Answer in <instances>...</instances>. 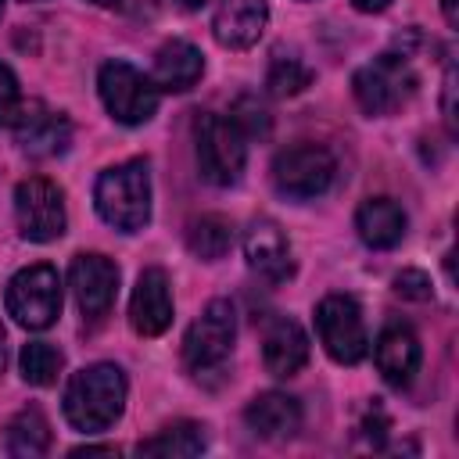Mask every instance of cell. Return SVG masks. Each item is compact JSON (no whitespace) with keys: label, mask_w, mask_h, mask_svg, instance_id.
<instances>
[{"label":"cell","mask_w":459,"mask_h":459,"mask_svg":"<svg viewBox=\"0 0 459 459\" xmlns=\"http://www.w3.org/2000/svg\"><path fill=\"white\" fill-rule=\"evenodd\" d=\"M126 405V377L111 362L79 369L65 387V416L75 430H108Z\"/></svg>","instance_id":"cell-1"},{"label":"cell","mask_w":459,"mask_h":459,"mask_svg":"<svg viewBox=\"0 0 459 459\" xmlns=\"http://www.w3.org/2000/svg\"><path fill=\"white\" fill-rule=\"evenodd\" d=\"M97 212L108 226L122 233H136L151 219V172L147 161H122L108 172H100L93 190Z\"/></svg>","instance_id":"cell-2"},{"label":"cell","mask_w":459,"mask_h":459,"mask_svg":"<svg viewBox=\"0 0 459 459\" xmlns=\"http://www.w3.org/2000/svg\"><path fill=\"white\" fill-rule=\"evenodd\" d=\"M197 136V165L201 176L215 186H230L240 179L247 161V136L222 115H201L194 126Z\"/></svg>","instance_id":"cell-3"},{"label":"cell","mask_w":459,"mask_h":459,"mask_svg":"<svg viewBox=\"0 0 459 459\" xmlns=\"http://www.w3.org/2000/svg\"><path fill=\"white\" fill-rule=\"evenodd\" d=\"M7 312L25 330H47L61 312L57 269L47 265V262L18 269L7 283Z\"/></svg>","instance_id":"cell-4"},{"label":"cell","mask_w":459,"mask_h":459,"mask_svg":"<svg viewBox=\"0 0 459 459\" xmlns=\"http://www.w3.org/2000/svg\"><path fill=\"white\" fill-rule=\"evenodd\" d=\"M104 108L122 126H143L158 108V86L129 61H108L97 75Z\"/></svg>","instance_id":"cell-5"},{"label":"cell","mask_w":459,"mask_h":459,"mask_svg":"<svg viewBox=\"0 0 459 459\" xmlns=\"http://www.w3.org/2000/svg\"><path fill=\"white\" fill-rule=\"evenodd\" d=\"M355 100L362 104V111L369 115H391L398 111L412 93H416V72L409 65V57L402 54H384L373 65L359 68L355 79Z\"/></svg>","instance_id":"cell-6"},{"label":"cell","mask_w":459,"mask_h":459,"mask_svg":"<svg viewBox=\"0 0 459 459\" xmlns=\"http://www.w3.org/2000/svg\"><path fill=\"white\" fill-rule=\"evenodd\" d=\"M333 176H337V161L319 143L287 147L273 161V183H276V190L283 197H294V201H308V197L326 194L330 183H333Z\"/></svg>","instance_id":"cell-7"},{"label":"cell","mask_w":459,"mask_h":459,"mask_svg":"<svg viewBox=\"0 0 459 459\" xmlns=\"http://www.w3.org/2000/svg\"><path fill=\"white\" fill-rule=\"evenodd\" d=\"M233 333H237V319H233V305L230 301H212L186 330L183 337V362L190 373H208L215 366H222L233 351Z\"/></svg>","instance_id":"cell-8"},{"label":"cell","mask_w":459,"mask_h":459,"mask_svg":"<svg viewBox=\"0 0 459 459\" xmlns=\"http://www.w3.org/2000/svg\"><path fill=\"white\" fill-rule=\"evenodd\" d=\"M14 215H18V230L25 240L47 244L57 240L65 233V194L57 183L32 176L22 179L14 190Z\"/></svg>","instance_id":"cell-9"},{"label":"cell","mask_w":459,"mask_h":459,"mask_svg":"<svg viewBox=\"0 0 459 459\" xmlns=\"http://www.w3.org/2000/svg\"><path fill=\"white\" fill-rule=\"evenodd\" d=\"M316 330L319 341L326 348V355L333 362L355 366L366 355V326H362V312L348 294H330L319 301L316 308Z\"/></svg>","instance_id":"cell-10"},{"label":"cell","mask_w":459,"mask_h":459,"mask_svg":"<svg viewBox=\"0 0 459 459\" xmlns=\"http://www.w3.org/2000/svg\"><path fill=\"white\" fill-rule=\"evenodd\" d=\"M68 283H72V294H75L82 316L86 319H100L115 301L118 269L104 255H75L72 269H68Z\"/></svg>","instance_id":"cell-11"},{"label":"cell","mask_w":459,"mask_h":459,"mask_svg":"<svg viewBox=\"0 0 459 459\" xmlns=\"http://www.w3.org/2000/svg\"><path fill=\"white\" fill-rule=\"evenodd\" d=\"M14 136L22 143L25 154L32 158H50V154H61L72 140V126L65 115L43 108L39 100L25 104L22 111H14Z\"/></svg>","instance_id":"cell-12"},{"label":"cell","mask_w":459,"mask_h":459,"mask_svg":"<svg viewBox=\"0 0 459 459\" xmlns=\"http://www.w3.org/2000/svg\"><path fill=\"white\" fill-rule=\"evenodd\" d=\"M129 323L140 337H158L172 323V294H169V276L165 269L151 265L136 276V290L129 301Z\"/></svg>","instance_id":"cell-13"},{"label":"cell","mask_w":459,"mask_h":459,"mask_svg":"<svg viewBox=\"0 0 459 459\" xmlns=\"http://www.w3.org/2000/svg\"><path fill=\"white\" fill-rule=\"evenodd\" d=\"M244 255H247V265L269 280V283H280L290 276L294 262H290V244L283 237V230L273 222V219H255L244 233Z\"/></svg>","instance_id":"cell-14"},{"label":"cell","mask_w":459,"mask_h":459,"mask_svg":"<svg viewBox=\"0 0 459 459\" xmlns=\"http://www.w3.org/2000/svg\"><path fill=\"white\" fill-rule=\"evenodd\" d=\"M265 0H219L212 32L230 50H247L265 29Z\"/></svg>","instance_id":"cell-15"},{"label":"cell","mask_w":459,"mask_h":459,"mask_svg":"<svg viewBox=\"0 0 459 459\" xmlns=\"http://www.w3.org/2000/svg\"><path fill=\"white\" fill-rule=\"evenodd\" d=\"M377 369L384 373V380L391 387H405L412 380V373L420 369V341L409 326L391 323L380 330L377 337Z\"/></svg>","instance_id":"cell-16"},{"label":"cell","mask_w":459,"mask_h":459,"mask_svg":"<svg viewBox=\"0 0 459 459\" xmlns=\"http://www.w3.org/2000/svg\"><path fill=\"white\" fill-rule=\"evenodd\" d=\"M262 359L273 377H294L308 362V337L294 319H273L262 337Z\"/></svg>","instance_id":"cell-17"},{"label":"cell","mask_w":459,"mask_h":459,"mask_svg":"<svg viewBox=\"0 0 459 459\" xmlns=\"http://www.w3.org/2000/svg\"><path fill=\"white\" fill-rule=\"evenodd\" d=\"M204 72V61H201V50L186 39H169L161 43L158 57H154V75L151 82L158 90H190Z\"/></svg>","instance_id":"cell-18"},{"label":"cell","mask_w":459,"mask_h":459,"mask_svg":"<svg viewBox=\"0 0 459 459\" xmlns=\"http://www.w3.org/2000/svg\"><path fill=\"white\" fill-rule=\"evenodd\" d=\"M355 230L369 247H394L405 237V212L398 201L391 197H369L359 204L355 215Z\"/></svg>","instance_id":"cell-19"},{"label":"cell","mask_w":459,"mask_h":459,"mask_svg":"<svg viewBox=\"0 0 459 459\" xmlns=\"http://www.w3.org/2000/svg\"><path fill=\"white\" fill-rule=\"evenodd\" d=\"M247 427L258 434V437H290L298 427H301V405L290 398V394H280V391H265L258 394L247 412H244Z\"/></svg>","instance_id":"cell-20"},{"label":"cell","mask_w":459,"mask_h":459,"mask_svg":"<svg viewBox=\"0 0 459 459\" xmlns=\"http://www.w3.org/2000/svg\"><path fill=\"white\" fill-rule=\"evenodd\" d=\"M4 445H7V452H11L14 459H36V455H43V452L50 448V423H47V416H43L36 405L22 409V412L7 423Z\"/></svg>","instance_id":"cell-21"},{"label":"cell","mask_w":459,"mask_h":459,"mask_svg":"<svg viewBox=\"0 0 459 459\" xmlns=\"http://www.w3.org/2000/svg\"><path fill=\"white\" fill-rule=\"evenodd\" d=\"M204 448V430L190 420L169 423L165 430H158L151 441L140 445V455H165V459H190Z\"/></svg>","instance_id":"cell-22"},{"label":"cell","mask_w":459,"mask_h":459,"mask_svg":"<svg viewBox=\"0 0 459 459\" xmlns=\"http://www.w3.org/2000/svg\"><path fill=\"white\" fill-rule=\"evenodd\" d=\"M186 244H190V251H194L197 258L215 262V258H222V255L230 251V244H233V226H230V219H222V215H201V219L190 222Z\"/></svg>","instance_id":"cell-23"},{"label":"cell","mask_w":459,"mask_h":459,"mask_svg":"<svg viewBox=\"0 0 459 459\" xmlns=\"http://www.w3.org/2000/svg\"><path fill=\"white\" fill-rule=\"evenodd\" d=\"M22 377L29 380V384H36V387H50L54 380H57V373H61V366H65V355L54 348V344H47V341H29L25 348H22Z\"/></svg>","instance_id":"cell-24"},{"label":"cell","mask_w":459,"mask_h":459,"mask_svg":"<svg viewBox=\"0 0 459 459\" xmlns=\"http://www.w3.org/2000/svg\"><path fill=\"white\" fill-rule=\"evenodd\" d=\"M308 82H312V68H308L301 57H294V54H276V57L269 61L265 86H269L276 97H294V93H301Z\"/></svg>","instance_id":"cell-25"},{"label":"cell","mask_w":459,"mask_h":459,"mask_svg":"<svg viewBox=\"0 0 459 459\" xmlns=\"http://www.w3.org/2000/svg\"><path fill=\"white\" fill-rule=\"evenodd\" d=\"M230 118H233V126H237L244 136H265L269 126H273V118H269V111H265V104H262L258 97H240V100L233 104Z\"/></svg>","instance_id":"cell-26"},{"label":"cell","mask_w":459,"mask_h":459,"mask_svg":"<svg viewBox=\"0 0 459 459\" xmlns=\"http://www.w3.org/2000/svg\"><path fill=\"white\" fill-rule=\"evenodd\" d=\"M394 290L402 298H412V301H427L430 298V276L420 273V269H402L394 276Z\"/></svg>","instance_id":"cell-27"},{"label":"cell","mask_w":459,"mask_h":459,"mask_svg":"<svg viewBox=\"0 0 459 459\" xmlns=\"http://www.w3.org/2000/svg\"><path fill=\"white\" fill-rule=\"evenodd\" d=\"M14 111H18V82H14L11 68L0 65V126L14 122Z\"/></svg>","instance_id":"cell-28"},{"label":"cell","mask_w":459,"mask_h":459,"mask_svg":"<svg viewBox=\"0 0 459 459\" xmlns=\"http://www.w3.org/2000/svg\"><path fill=\"white\" fill-rule=\"evenodd\" d=\"M384 430H387V416H384V412H380V405L373 402V409H369V412H366V420H362V434H366L373 445H380Z\"/></svg>","instance_id":"cell-29"},{"label":"cell","mask_w":459,"mask_h":459,"mask_svg":"<svg viewBox=\"0 0 459 459\" xmlns=\"http://www.w3.org/2000/svg\"><path fill=\"white\" fill-rule=\"evenodd\" d=\"M351 4H355L359 11H384L391 0H351Z\"/></svg>","instance_id":"cell-30"},{"label":"cell","mask_w":459,"mask_h":459,"mask_svg":"<svg viewBox=\"0 0 459 459\" xmlns=\"http://www.w3.org/2000/svg\"><path fill=\"white\" fill-rule=\"evenodd\" d=\"M441 7H445V18H448V25H455V22H459V14H455V0H441Z\"/></svg>","instance_id":"cell-31"},{"label":"cell","mask_w":459,"mask_h":459,"mask_svg":"<svg viewBox=\"0 0 459 459\" xmlns=\"http://www.w3.org/2000/svg\"><path fill=\"white\" fill-rule=\"evenodd\" d=\"M7 366V337H4V326H0V373Z\"/></svg>","instance_id":"cell-32"},{"label":"cell","mask_w":459,"mask_h":459,"mask_svg":"<svg viewBox=\"0 0 459 459\" xmlns=\"http://www.w3.org/2000/svg\"><path fill=\"white\" fill-rule=\"evenodd\" d=\"M176 4H179V7H186V11H194V7H201L204 0H176Z\"/></svg>","instance_id":"cell-33"},{"label":"cell","mask_w":459,"mask_h":459,"mask_svg":"<svg viewBox=\"0 0 459 459\" xmlns=\"http://www.w3.org/2000/svg\"><path fill=\"white\" fill-rule=\"evenodd\" d=\"M93 4H100V7H115V4H122V0H93Z\"/></svg>","instance_id":"cell-34"},{"label":"cell","mask_w":459,"mask_h":459,"mask_svg":"<svg viewBox=\"0 0 459 459\" xmlns=\"http://www.w3.org/2000/svg\"><path fill=\"white\" fill-rule=\"evenodd\" d=\"M0 11H4V0H0Z\"/></svg>","instance_id":"cell-35"}]
</instances>
